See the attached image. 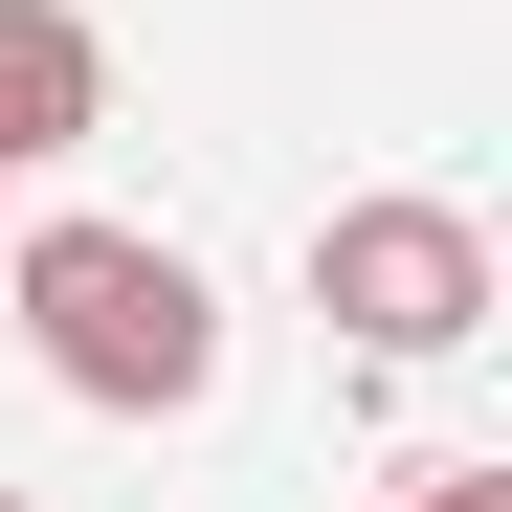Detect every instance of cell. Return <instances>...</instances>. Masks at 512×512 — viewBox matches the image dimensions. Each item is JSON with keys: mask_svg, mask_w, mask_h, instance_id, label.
Listing matches in <instances>:
<instances>
[{"mask_svg": "<svg viewBox=\"0 0 512 512\" xmlns=\"http://www.w3.org/2000/svg\"><path fill=\"white\" fill-rule=\"evenodd\" d=\"M0 512H45V490H0Z\"/></svg>", "mask_w": 512, "mask_h": 512, "instance_id": "5", "label": "cell"}, {"mask_svg": "<svg viewBox=\"0 0 512 512\" xmlns=\"http://www.w3.org/2000/svg\"><path fill=\"white\" fill-rule=\"evenodd\" d=\"M0 312L90 423H201L223 401V290L156 223H0Z\"/></svg>", "mask_w": 512, "mask_h": 512, "instance_id": "1", "label": "cell"}, {"mask_svg": "<svg viewBox=\"0 0 512 512\" xmlns=\"http://www.w3.org/2000/svg\"><path fill=\"white\" fill-rule=\"evenodd\" d=\"M90 134H112V23L90 0H0V179H45Z\"/></svg>", "mask_w": 512, "mask_h": 512, "instance_id": "3", "label": "cell"}, {"mask_svg": "<svg viewBox=\"0 0 512 512\" xmlns=\"http://www.w3.org/2000/svg\"><path fill=\"white\" fill-rule=\"evenodd\" d=\"M312 312L334 334H357V357H468V334H490V223L468 201H423V179H379V201H334L312 223Z\"/></svg>", "mask_w": 512, "mask_h": 512, "instance_id": "2", "label": "cell"}, {"mask_svg": "<svg viewBox=\"0 0 512 512\" xmlns=\"http://www.w3.org/2000/svg\"><path fill=\"white\" fill-rule=\"evenodd\" d=\"M379 512H512V468H401Z\"/></svg>", "mask_w": 512, "mask_h": 512, "instance_id": "4", "label": "cell"}]
</instances>
